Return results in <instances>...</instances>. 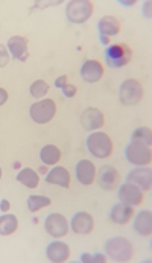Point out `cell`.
Wrapping results in <instances>:
<instances>
[{"mask_svg": "<svg viewBox=\"0 0 152 263\" xmlns=\"http://www.w3.org/2000/svg\"><path fill=\"white\" fill-rule=\"evenodd\" d=\"M105 254L116 262H129L134 256V247L125 237H111L105 243Z\"/></svg>", "mask_w": 152, "mask_h": 263, "instance_id": "3957f363", "label": "cell"}, {"mask_svg": "<svg viewBox=\"0 0 152 263\" xmlns=\"http://www.w3.org/2000/svg\"><path fill=\"white\" fill-rule=\"evenodd\" d=\"M120 202L123 204H128V205H140L142 201H143V193H142V189H139L136 184L132 183H125L122 184L120 189H119V193H117Z\"/></svg>", "mask_w": 152, "mask_h": 263, "instance_id": "8fae6325", "label": "cell"}, {"mask_svg": "<svg viewBox=\"0 0 152 263\" xmlns=\"http://www.w3.org/2000/svg\"><path fill=\"white\" fill-rule=\"evenodd\" d=\"M55 113H56V105H55V102L52 99L38 101L29 110V114H31L32 120L35 123H40V125L49 123L53 119Z\"/></svg>", "mask_w": 152, "mask_h": 263, "instance_id": "52a82bcc", "label": "cell"}, {"mask_svg": "<svg viewBox=\"0 0 152 263\" xmlns=\"http://www.w3.org/2000/svg\"><path fill=\"white\" fill-rule=\"evenodd\" d=\"M46 180H47L49 184L61 186V187L64 189L70 187V174H69V171H67L66 167H63V166L53 167V169L47 174Z\"/></svg>", "mask_w": 152, "mask_h": 263, "instance_id": "ffe728a7", "label": "cell"}, {"mask_svg": "<svg viewBox=\"0 0 152 263\" xmlns=\"http://www.w3.org/2000/svg\"><path fill=\"white\" fill-rule=\"evenodd\" d=\"M88 152L98 158H108L113 154V142L105 133H91L85 139Z\"/></svg>", "mask_w": 152, "mask_h": 263, "instance_id": "7a4b0ae2", "label": "cell"}, {"mask_svg": "<svg viewBox=\"0 0 152 263\" xmlns=\"http://www.w3.org/2000/svg\"><path fill=\"white\" fill-rule=\"evenodd\" d=\"M67 79H69L67 75L60 76V78L55 81V87H56V88H61L66 98H73L76 95V90H78V88H76V85H73V84H69Z\"/></svg>", "mask_w": 152, "mask_h": 263, "instance_id": "4316f807", "label": "cell"}, {"mask_svg": "<svg viewBox=\"0 0 152 263\" xmlns=\"http://www.w3.org/2000/svg\"><path fill=\"white\" fill-rule=\"evenodd\" d=\"M50 205V199L47 196H41V195H31L28 198V209L31 212H37L44 207Z\"/></svg>", "mask_w": 152, "mask_h": 263, "instance_id": "484cf974", "label": "cell"}, {"mask_svg": "<svg viewBox=\"0 0 152 263\" xmlns=\"http://www.w3.org/2000/svg\"><path fill=\"white\" fill-rule=\"evenodd\" d=\"M17 181H20L22 184H25L26 187L35 189L40 183V178H38V174L31 169V167H25L18 172L17 175Z\"/></svg>", "mask_w": 152, "mask_h": 263, "instance_id": "7402d4cb", "label": "cell"}, {"mask_svg": "<svg viewBox=\"0 0 152 263\" xmlns=\"http://www.w3.org/2000/svg\"><path fill=\"white\" fill-rule=\"evenodd\" d=\"M120 5H134L136 3V0H131V2H119Z\"/></svg>", "mask_w": 152, "mask_h": 263, "instance_id": "d6a6232c", "label": "cell"}, {"mask_svg": "<svg viewBox=\"0 0 152 263\" xmlns=\"http://www.w3.org/2000/svg\"><path fill=\"white\" fill-rule=\"evenodd\" d=\"M131 142H137V143H142V145H146V146H151L152 143V134L151 129L146 128V126H140L137 128L132 136H131Z\"/></svg>", "mask_w": 152, "mask_h": 263, "instance_id": "d4e9b609", "label": "cell"}, {"mask_svg": "<svg viewBox=\"0 0 152 263\" xmlns=\"http://www.w3.org/2000/svg\"><path fill=\"white\" fill-rule=\"evenodd\" d=\"M93 14V2L90 0H72L67 3L66 15L70 23L82 25Z\"/></svg>", "mask_w": 152, "mask_h": 263, "instance_id": "277c9868", "label": "cell"}, {"mask_svg": "<svg viewBox=\"0 0 152 263\" xmlns=\"http://www.w3.org/2000/svg\"><path fill=\"white\" fill-rule=\"evenodd\" d=\"M29 91H31V95H32L35 99H40V98L46 96V93L49 91V84H47L46 81H43V79H37V81L31 85Z\"/></svg>", "mask_w": 152, "mask_h": 263, "instance_id": "83f0119b", "label": "cell"}, {"mask_svg": "<svg viewBox=\"0 0 152 263\" xmlns=\"http://www.w3.org/2000/svg\"><path fill=\"white\" fill-rule=\"evenodd\" d=\"M104 123H105V117H104V113L99 108L90 107V108H85L81 113V125L87 131H96V129L102 128Z\"/></svg>", "mask_w": 152, "mask_h": 263, "instance_id": "7c38bea8", "label": "cell"}, {"mask_svg": "<svg viewBox=\"0 0 152 263\" xmlns=\"http://www.w3.org/2000/svg\"><path fill=\"white\" fill-rule=\"evenodd\" d=\"M46 254H47V259L50 262L60 263V262H66L70 256V248L64 243V242H50L47 250H46Z\"/></svg>", "mask_w": 152, "mask_h": 263, "instance_id": "ac0fdd59", "label": "cell"}, {"mask_svg": "<svg viewBox=\"0 0 152 263\" xmlns=\"http://www.w3.org/2000/svg\"><path fill=\"white\" fill-rule=\"evenodd\" d=\"M75 175L78 181L84 186L93 184L96 178V166L90 160H81L75 167Z\"/></svg>", "mask_w": 152, "mask_h": 263, "instance_id": "9a60e30c", "label": "cell"}, {"mask_svg": "<svg viewBox=\"0 0 152 263\" xmlns=\"http://www.w3.org/2000/svg\"><path fill=\"white\" fill-rule=\"evenodd\" d=\"M134 230L142 236H151L152 233V213L149 210H142L134 219Z\"/></svg>", "mask_w": 152, "mask_h": 263, "instance_id": "44dd1931", "label": "cell"}, {"mask_svg": "<svg viewBox=\"0 0 152 263\" xmlns=\"http://www.w3.org/2000/svg\"><path fill=\"white\" fill-rule=\"evenodd\" d=\"M0 178H2V169H0Z\"/></svg>", "mask_w": 152, "mask_h": 263, "instance_id": "836d02e7", "label": "cell"}, {"mask_svg": "<svg viewBox=\"0 0 152 263\" xmlns=\"http://www.w3.org/2000/svg\"><path fill=\"white\" fill-rule=\"evenodd\" d=\"M44 227L52 237H63L69 233V222L61 213H52L46 218Z\"/></svg>", "mask_w": 152, "mask_h": 263, "instance_id": "30bf717a", "label": "cell"}, {"mask_svg": "<svg viewBox=\"0 0 152 263\" xmlns=\"http://www.w3.org/2000/svg\"><path fill=\"white\" fill-rule=\"evenodd\" d=\"M143 98V88L139 81L136 79H126L120 88H119V101L122 105H136L142 101Z\"/></svg>", "mask_w": 152, "mask_h": 263, "instance_id": "5b68a950", "label": "cell"}, {"mask_svg": "<svg viewBox=\"0 0 152 263\" xmlns=\"http://www.w3.org/2000/svg\"><path fill=\"white\" fill-rule=\"evenodd\" d=\"M8 101V91L5 88H0V107Z\"/></svg>", "mask_w": 152, "mask_h": 263, "instance_id": "4dcf8cb0", "label": "cell"}, {"mask_svg": "<svg viewBox=\"0 0 152 263\" xmlns=\"http://www.w3.org/2000/svg\"><path fill=\"white\" fill-rule=\"evenodd\" d=\"M94 228V221L90 213L78 212L72 218V230L76 234H90Z\"/></svg>", "mask_w": 152, "mask_h": 263, "instance_id": "e0dca14e", "label": "cell"}, {"mask_svg": "<svg viewBox=\"0 0 152 263\" xmlns=\"http://www.w3.org/2000/svg\"><path fill=\"white\" fill-rule=\"evenodd\" d=\"M132 58V50L126 43H114L105 49V63L111 69L126 66Z\"/></svg>", "mask_w": 152, "mask_h": 263, "instance_id": "6da1fadb", "label": "cell"}, {"mask_svg": "<svg viewBox=\"0 0 152 263\" xmlns=\"http://www.w3.org/2000/svg\"><path fill=\"white\" fill-rule=\"evenodd\" d=\"M40 158L44 164H56L61 158V151L53 145H46L40 151Z\"/></svg>", "mask_w": 152, "mask_h": 263, "instance_id": "603a6c76", "label": "cell"}, {"mask_svg": "<svg viewBox=\"0 0 152 263\" xmlns=\"http://www.w3.org/2000/svg\"><path fill=\"white\" fill-rule=\"evenodd\" d=\"M102 76H104V66L96 60H88L81 67V78L88 84L98 82Z\"/></svg>", "mask_w": 152, "mask_h": 263, "instance_id": "2e32d148", "label": "cell"}, {"mask_svg": "<svg viewBox=\"0 0 152 263\" xmlns=\"http://www.w3.org/2000/svg\"><path fill=\"white\" fill-rule=\"evenodd\" d=\"M0 207H2V210H8V209H9V202H8L6 199H3V201H2V205H0Z\"/></svg>", "mask_w": 152, "mask_h": 263, "instance_id": "1f68e13d", "label": "cell"}, {"mask_svg": "<svg viewBox=\"0 0 152 263\" xmlns=\"http://www.w3.org/2000/svg\"><path fill=\"white\" fill-rule=\"evenodd\" d=\"M9 61V53L3 44H0V67H5Z\"/></svg>", "mask_w": 152, "mask_h": 263, "instance_id": "f546056e", "label": "cell"}, {"mask_svg": "<svg viewBox=\"0 0 152 263\" xmlns=\"http://www.w3.org/2000/svg\"><path fill=\"white\" fill-rule=\"evenodd\" d=\"M119 183H120V175H119L116 167L110 166V164H105L99 169L98 184L104 190H114L119 186Z\"/></svg>", "mask_w": 152, "mask_h": 263, "instance_id": "4fadbf2b", "label": "cell"}, {"mask_svg": "<svg viewBox=\"0 0 152 263\" xmlns=\"http://www.w3.org/2000/svg\"><path fill=\"white\" fill-rule=\"evenodd\" d=\"M81 262H99V263H105L107 262V257L104 254H94V256H88V254H84L81 257Z\"/></svg>", "mask_w": 152, "mask_h": 263, "instance_id": "f1b7e54d", "label": "cell"}, {"mask_svg": "<svg viewBox=\"0 0 152 263\" xmlns=\"http://www.w3.org/2000/svg\"><path fill=\"white\" fill-rule=\"evenodd\" d=\"M132 216H134V207L128 205V204H123V202L113 205V209L110 212V219L113 221L114 224H119V226L128 224Z\"/></svg>", "mask_w": 152, "mask_h": 263, "instance_id": "d6986e66", "label": "cell"}, {"mask_svg": "<svg viewBox=\"0 0 152 263\" xmlns=\"http://www.w3.org/2000/svg\"><path fill=\"white\" fill-rule=\"evenodd\" d=\"M128 183L136 184L139 189L142 190H151L152 187V171L149 167L140 166L137 169H132L128 177H126Z\"/></svg>", "mask_w": 152, "mask_h": 263, "instance_id": "5bb4252c", "label": "cell"}, {"mask_svg": "<svg viewBox=\"0 0 152 263\" xmlns=\"http://www.w3.org/2000/svg\"><path fill=\"white\" fill-rule=\"evenodd\" d=\"M29 40L22 35H14L8 40V52L12 55L14 60L25 63L29 58Z\"/></svg>", "mask_w": 152, "mask_h": 263, "instance_id": "9c48e42d", "label": "cell"}, {"mask_svg": "<svg viewBox=\"0 0 152 263\" xmlns=\"http://www.w3.org/2000/svg\"><path fill=\"white\" fill-rule=\"evenodd\" d=\"M125 157L131 164L148 166L152 160L151 146H146V145H142V143H137V142H131L125 148Z\"/></svg>", "mask_w": 152, "mask_h": 263, "instance_id": "8992f818", "label": "cell"}, {"mask_svg": "<svg viewBox=\"0 0 152 263\" xmlns=\"http://www.w3.org/2000/svg\"><path fill=\"white\" fill-rule=\"evenodd\" d=\"M18 227V221L14 215H3L0 216V234L9 236L12 234Z\"/></svg>", "mask_w": 152, "mask_h": 263, "instance_id": "cb8c5ba5", "label": "cell"}, {"mask_svg": "<svg viewBox=\"0 0 152 263\" xmlns=\"http://www.w3.org/2000/svg\"><path fill=\"white\" fill-rule=\"evenodd\" d=\"M120 29H122V23L114 15H105L98 23V31L101 35V41L104 44H108V40L111 37H116L120 32Z\"/></svg>", "mask_w": 152, "mask_h": 263, "instance_id": "ba28073f", "label": "cell"}]
</instances>
